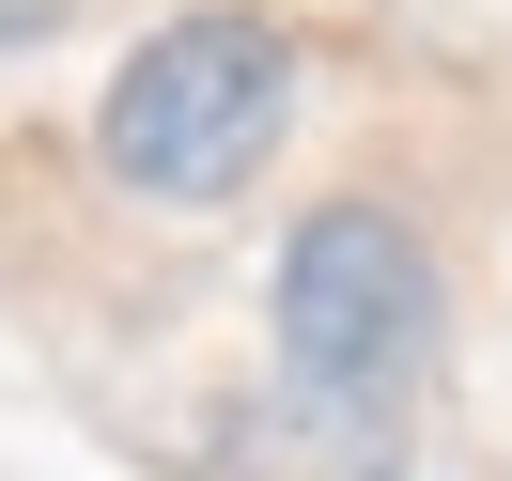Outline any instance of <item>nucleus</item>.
Masks as SVG:
<instances>
[{
    "instance_id": "obj_3",
    "label": "nucleus",
    "mask_w": 512,
    "mask_h": 481,
    "mask_svg": "<svg viewBox=\"0 0 512 481\" xmlns=\"http://www.w3.org/2000/svg\"><path fill=\"white\" fill-rule=\"evenodd\" d=\"M63 16H78V0H0V63H16V47H47Z\"/></svg>"
},
{
    "instance_id": "obj_1",
    "label": "nucleus",
    "mask_w": 512,
    "mask_h": 481,
    "mask_svg": "<svg viewBox=\"0 0 512 481\" xmlns=\"http://www.w3.org/2000/svg\"><path fill=\"white\" fill-rule=\"evenodd\" d=\"M295 125V32L280 16H171L156 47H125L94 109V156L125 202H233Z\"/></svg>"
},
{
    "instance_id": "obj_2",
    "label": "nucleus",
    "mask_w": 512,
    "mask_h": 481,
    "mask_svg": "<svg viewBox=\"0 0 512 481\" xmlns=\"http://www.w3.org/2000/svg\"><path fill=\"white\" fill-rule=\"evenodd\" d=\"M419 357H435V249H419V218H388V202H311V218L280 233V373L311 388V404L373 419L419 388Z\"/></svg>"
}]
</instances>
